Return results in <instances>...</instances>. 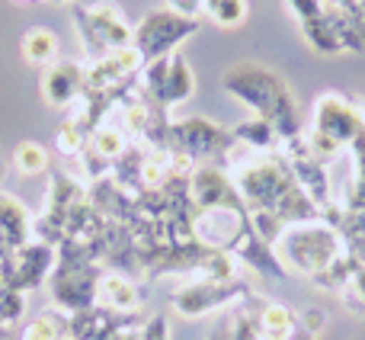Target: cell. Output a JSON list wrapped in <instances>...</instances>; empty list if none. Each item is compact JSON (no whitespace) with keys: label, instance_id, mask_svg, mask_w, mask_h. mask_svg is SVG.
<instances>
[{"label":"cell","instance_id":"obj_1","mask_svg":"<svg viewBox=\"0 0 365 340\" xmlns=\"http://www.w3.org/2000/svg\"><path fill=\"white\" fill-rule=\"evenodd\" d=\"M231 176L247 212H266L285 228L298 225V221L324 219V212L304 196L289 161L279 151H263L240 161Z\"/></svg>","mask_w":365,"mask_h":340},{"label":"cell","instance_id":"obj_2","mask_svg":"<svg viewBox=\"0 0 365 340\" xmlns=\"http://www.w3.org/2000/svg\"><path fill=\"white\" fill-rule=\"evenodd\" d=\"M221 90L231 94L237 103H244L257 119L269 122L276 129L279 141L292 145L302 139V109L292 94V87L285 84V77L279 71H272L269 64L259 61H237L221 74Z\"/></svg>","mask_w":365,"mask_h":340},{"label":"cell","instance_id":"obj_3","mask_svg":"<svg viewBox=\"0 0 365 340\" xmlns=\"http://www.w3.org/2000/svg\"><path fill=\"white\" fill-rule=\"evenodd\" d=\"M276 257L282 260L289 273H298V276H308L311 283H317L346 257V247H343L336 225H330L327 219H314L285 228L282 238L276 241Z\"/></svg>","mask_w":365,"mask_h":340},{"label":"cell","instance_id":"obj_4","mask_svg":"<svg viewBox=\"0 0 365 340\" xmlns=\"http://www.w3.org/2000/svg\"><path fill=\"white\" fill-rule=\"evenodd\" d=\"M365 129V103L346 96L340 90H327L314 100V119L304 132V148L314 161L330 164L336 154H343L353 139Z\"/></svg>","mask_w":365,"mask_h":340},{"label":"cell","instance_id":"obj_5","mask_svg":"<svg viewBox=\"0 0 365 340\" xmlns=\"http://www.w3.org/2000/svg\"><path fill=\"white\" fill-rule=\"evenodd\" d=\"M55 251H58V260L48 276L51 302L64 315H77V311L93 309L96 296H100V279L106 270L93 260L87 244H77V241L64 238Z\"/></svg>","mask_w":365,"mask_h":340},{"label":"cell","instance_id":"obj_6","mask_svg":"<svg viewBox=\"0 0 365 340\" xmlns=\"http://www.w3.org/2000/svg\"><path fill=\"white\" fill-rule=\"evenodd\" d=\"M74 16V29L81 39V49L87 61L106 58L119 49H132L135 45V26L125 19V13L113 4V0H96V4H77L71 10Z\"/></svg>","mask_w":365,"mask_h":340},{"label":"cell","instance_id":"obj_7","mask_svg":"<svg viewBox=\"0 0 365 340\" xmlns=\"http://www.w3.org/2000/svg\"><path fill=\"white\" fill-rule=\"evenodd\" d=\"M199 32V19L195 16H182V13L170 10H151L145 13L138 26H135V49H138L141 61H158V58H167L180 49L186 39H192Z\"/></svg>","mask_w":365,"mask_h":340},{"label":"cell","instance_id":"obj_8","mask_svg":"<svg viewBox=\"0 0 365 340\" xmlns=\"http://www.w3.org/2000/svg\"><path fill=\"white\" fill-rule=\"evenodd\" d=\"M240 141L234 139L231 129L205 119V116H189V119H173L170 126V151H180L192 158L195 164H208L225 154H231Z\"/></svg>","mask_w":365,"mask_h":340},{"label":"cell","instance_id":"obj_9","mask_svg":"<svg viewBox=\"0 0 365 340\" xmlns=\"http://www.w3.org/2000/svg\"><path fill=\"white\" fill-rule=\"evenodd\" d=\"M253 296V286L244 283L240 276L234 279H192V283L180 286L170 292V305L182 318H202L212 311L227 309L231 311L237 302Z\"/></svg>","mask_w":365,"mask_h":340},{"label":"cell","instance_id":"obj_10","mask_svg":"<svg viewBox=\"0 0 365 340\" xmlns=\"http://www.w3.org/2000/svg\"><path fill=\"white\" fill-rule=\"evenodd\" d=\"M83 199H87V183L64 174V170H51L48 193H45V209L36 215V221H32V238L58 247L64 238V221H68L71 209L81 206Z\"/></svg>","mask_w":365,"mask_h":340},{"label":"cell","instance_id":"obj_11","mask_svg":"<svg viewBox=\"0 0 365 340\" xmlns=\"http://www.w3.org/2000/svg\"><path fill=\"white\" fill-rule=\"evenodd\" d=\"M141 90H145L148 100H154L160 109L170 113L173 106L186 103L189 96L195 94V77L192 68H189L186 55L182 51H173L167 58H158V61H148L138 74Z\"/></svg>","mask_w":365,"mask_h":340},{"label":"cell","instance_id":"obj_12","mask_svg":"<svg viewBox=\"0 0 365 340\" xmlns=\"http://www.w3.org/2000/svg\"><path fill=\"white\" fill-rule=\"evenodd\" d=\"M55 260H58L55 247L32 238L29 244L16 247V251H10L4 257V264H0V283H6L29 296L32 289L48 283L51 270H55Z\"/></svg>","mask_w":365,"mask_h":340},{"label":"cell","instance_id":"obj_13","mask_svg":"<svg viewBox=\"0 0 365 340\" xmlns=\"http://www.w3.org/2000/svg\"><path fill=\"white\" fill-rule=\"evenodd\" d=\"M189 196L195 209H247L240 199L234 176L221 164H199L189 176Z\"/></svg>","mask_w":365,"mask_h":340},{"label":"cell","instance_id":"obj_14","mask_svg":"<svg viewBox=\"0 0 365 340\" xmlns=\"http://www.w3.org/2000/svg\"><path fill=\"white\" fill-rule=\"evenodd\" d=\"M145 61H141L138 49H119L106 58L83 64V94H103V90H115L122 84L135 81L141 74Z\"/></svg>","mask_w":365,"mask_h":340},{"label":"cell","instance_id":"obj_15","mask_svg":"<svg viewBox=\"0 0 365 340\" xmlns=\"http://www.w3.org/2000/svg\"><path fill=\"white\" fill-rule=\"evenodd\" d=\"M83 96V64L58 58L42 74V100L55 109H71Z\"/></svg>","mask_w":365,"mask_h":340},{"label":"cell","instance_id":"obj_16","mask_svg":"<svg viewBox=\"0 0 365 340\" xmlns=\"http://www.w3.org/2000/svg\"><path fill=\"white\" fill-rule=\"evenodd\" d=\"M231 257L237 260V264H247L253 273H259V276H266V279H289V270H285L282 260L276 257V247L266 244V241L253 231V225L247 228L237 238V244L231 247Z\"/></svg>","mask_w":365,"mask_h":340},{"label":"cell","instance_id":"obj_17","mask_svg":"<svg viewBox=\"0 0 365 340\" xmlns=\"http://www.w3.org/2000/svg\"><path fill=\"white\" fill-rule=\"evenodd\" d=\"M32 221L36 215L16 199L0 189V251H16L32 241Z\"/></svg>","mask_w":365,"mask_h":340},{"label":"cell","instance_id":"obj_18","mask_svg":"<svg viewBox=\"0 0 365 340\" xmlns=\"http://www.w3.org/2000/svg\"><path fill=\"white\" fill-rule=\"evenodd\" d=\"M141 289L138 279L122 276V273L106 270L100 279V296H96V305H106V309L115 311H141Z\"/></svg>","mask_w":365,"mask_h":340},{"label":"cell","instance_id":"obj_19","mask_svg":"<svg viewBox=\"0 0 365 340\" xmlns=\"http://www.w3.org/2000/svg\"><path fill=\"white\" fill-rule=\"evenodd\" d=\"M259 331H263V340H292L302 331V315L285 302L263 299L259 302Z\"/></svg>","mask_w":365,"mask_h":340},{"label":"cell","instance_id":"obj_20","mask_svg":"<svg viewBox=\"0 0 365 340\" xmlns=\"http://www.w3.org/2000/svg\"><path fill=\"white\" fill-rule=\"evenodd\" d=\"M19 51H23V58L29 64H36V68H48L51 61L61 58V42H58V36L51 29H45V26H32V29H26L23 39H19Z\"/></svg>","mask_w":365,"mask_h":340},{"label":"cell","instance_id":"obj_21","mask_svg":"<svg viewBox=\"0 0 365 340\" xmlns=\"http://www.w3.org/2000/svg\"><path fill=\"white\" fill-rule=\"evenodd\" d=\"M298 29H302V39L317 51V55H343V51H346L340 42V36H336L334 23H330V16H327V6H324L321 16L302 23Z\"/></svg>","mask_w":365,"mask_h":340},{"label":"cell","instance_id":"obj_22","mask_svg":"<svg viewBox=\"0 0 365 340\" xmlns=\"http://www.w3.org/2000/svg\"><path fill=\"white\" fill-rule=\"evenodd\" d=\"M128 145H132V139H128L125 129H122L119 122H113V119H106L100 129H93V132H90V139H87L90 151H96L100 158H106L109 164H113L115 158H122Z\"/></svg>","mask_w":365,"mask_h":340},{"label":"cell","instance_id":"obj_23","mask_svg":"<svg viewBox=\"0 0 365 340\" xmlns=\"http://www.w3.org/2000/svg\"><path fill=\"white\" fill-rule=\"evenodd\" d=\"M231 132H234V139H237L240 145L253 148V151H259V154H263V151H279V148H282V141H279L276 129H272L269 122L257 119V116H250V119L237 122Z\"/></svg>","mask_w":365,"mask_h":340},{"label":"cell","instance_id":"obj_24","mask_svg":"<svg viewBox=\"0 0 365 340\" xmlns=\"http://www.w3.org/2000/svg\"><path fill=\"white\" fill-rule=\"evenodd\" d=\"M346 151L353 158V183H349V193L340 206L349 212H365V129L356 135Z\"/></svg>","mask_w":365,"mask_h":340},{"label":"cell","instance_id":"obj_25","mask_svg":"<svg viewBox=\"0 0 365 340\" xmlns=\"http://www.w3.org/2000/svg\"><path fill=\"white\" fill-rule=\"evenodd\" d=\"M64 334H68V315L61 309H45L26 321L19 340H61Z\"/></svg>","mask_w":365,"mask_h":340},{"label":"cell","instance_id":"obj_26","mask_svg":"<svg viewBox=\"0 0 365 340\" xmlns=\"http://www.w3.org/2000/svg\"><path fill=\"white\" fill-rule=\"evenodd\" d=\"M199 13H205L221 29H237V26H244L250 6H247V0H199Z\"/></svg>","mask_w":365,"mask_h":340},{"label":"cell","instance_id":"obj_27","mask_svg":"<svg viewBox=\"0 0 365 340\" xmlns=\"http://www.w3.org/2000/svg\"><path fill=\"white\" fill-rule=\"evenodd\" d=\"M10 161H13V167H16V174L38 176V174H45V170H48L51 154L45 151V145H38V141H19V145L13 148Z\"/></svg>","mask_w":365,"mask_h":340},{"label":"cell","instance_id":"obj_28","mask_svg":"<svg viewBox=\"0 0 365 340\" xmlns=\"http://www.w3.org/2000/svg\"><path fill=\"white\" fill-rule=\"evenodd\" d=\"M87 139L90 135L77 126L71 116H64V122L58 126V135H55V148L64 154V158H77V154L87 148Z\"/></svg>","mask_w":365,"mask_h":340},{"label":"cell","instance_id":"obj_29","mask_svg":"<svg viewBox=\"0 0 365 340\" xmlns=\"http://www.w3.org/2000/svg\"><path fill=\"white\" fill-rule=\"evenodd\" d=\"M26 315V292L0 283V331H10Z\"/></svg>","mask_w":365,"mask_h":340},{"label":"cell","instance_id":"obj_30","mask_svg":"<svg viewBox=\"0 0 365 340\" xmlns=\"http://www.w3.org/2000/svg\"><path fill=\"white\" fill-rule=\"evenodd\" d=\"M141 340H170V321L164 315H148L145 324L138 328Z\"/></svg>","mask_w":365,"mask_h":340},{"label":"cell","instance_id":"obj_31","mask_svg":"<svg viewBox=\"0 0 365 340\" xmlns=\"http://www.w3.org/2000/svg\"><path fill=\"white\" fill-rule=\"evenodd\" d=\"M285 4H289L292 16L298 19V26L308 23V19H314V16H321V13H324V0H285Z\"/></svg>","mask_w":365,"mask_h":340},{"label":"cell","instance_id":"obj_32","mask_svg":"<svg viewBox=\"0 0 365 340\" xmlns=\"http://www.w3.org/2000/svg\"><path fill=\"white\" fill-rule=\"evenodd\" d=\"M302 328L311 331V334H321V331L327 328V315H324L321 309H304L302 311Z\"/></svg>","mask_w":365,"mask_h":340},{"label":"cell","instance_id":"obj_33","mask_svg":"<svg viewBox=\"0 0 365 340\" xmlns=\"http://www.w3.org/2000/svg\"><path fill=\"white\" fill-rule=\"evenodd\" d=\"M324 4L340 10V13H346V16H353L356 23H359V0H324Z\"/></svg>","mask_w":365,"mask_h":340},{"label":"cell","instance_id":"obj_34","mask_svg":"<svg viewBox=\"0 0 365 340\" xmlns=\"http://www.w3.org/2000/svg\"><path fill=\"white\" fill-rule=\"evenodd\" d=\"M170 4V10L182 13V16H195L199 13V0H167Z\"/></svg>","mask_w":365,"mask_h":340},{"label":"cell","instance_id":"obj_35","mask_svg":"<svg viewBox=\"0 0 365 340\" xmlns=\"http://www.w3.org/2000/svg\"><path fill=\"white\" fill-rule=\"evenodd\" d=\"M208 340H227V337H225V328L218 324V328H215L212 334H208ZM292 340H317V334H311V331H304V328H302Z\"/></svg>","mask_w":365,"mask_h":340},{"label":"cell","instance_id":"obj_36","mask_svg":"<svg viewBox=\"0 0 365 340\" xmlns=\"http://www.w3.org/2000/svg\"><path fill=\"white\" fill-rule=\"evenodd\" d=\"M138 328H141V324H138ZM138 328H122V331H113V334H106V337H100V340H141Z\"/></svg>","mask_w":365,"mask_h":340},{"label":"cell","instance_id":"obj_37","mask_svg":"<svg viewBox=\"0 0 365 340\" xmlns=\"http://www.w3.org/2000/svg\"><path fill=\"white\" fill-rule=\"evenodd\" d=\"M359 26H362V32H365V0H359Z\"/></svg>","mask_w":365,"mask_h":340},{"label":"cell","instance_id":"obj_38","mask_svg":"<svg viewBox=\"0 0 365 340\" xmlns=\"http://www.w3.org/2000/svg\"><path fill=\"white\" fill-rule=\"evenodd\" d=\"M19 4H48V0H19Z\"/></svg>","mask_w":365,"mask_h":340},{"label":"cell","instance_id":"obj_39","mask_svg":"<svg viewBox=\"0 0 365 340\" xmlns=\"http://www.w3.org/2000/svg\"><path fill=\"white\" fill-rule=\"evenodd\" d=\"M4 174H6V164H4V161H0V180H4Z\"/></svg>","mask_w":365,"mask_h":340},{"label":"cell","instance_id":"obj_40","mask_svg":"<svg viewBox=\"0 0 365 340\" xmlns=\"http://www.w3.org/2000/svg\"><path fill=\"white\" fill-rule=\"evenodd\" d=\"M6 337H10V331H0V340H6Z\"/></svg>","mask_w":365,"mask_h":340},{"label":"cell","instance_id":"obj_41","mask_svg":"<svg viewBox=\"0 0 365 340\" xmlns=\"http://www.w3.org/2000/svg\"><path fill=\"white\" fill-rule=\"evenodd\" d=\"M48 4H71V0H48Z\"/></svg>","mask_w":365,"mask_h":340},{"label":"cell","instance_id":"obj_42","mask_svg":"<svg viewBox=\"0 0 365 340\" xmlns=\"http://www.w3.org/2000/svg\"><path fill=\"white\" fill-rule=\"evenodd\" d=\"M4 257H6V251H0V264H4Z\"/></svg>","mask_w":365,"mask_h":340},{"label":"cell","instance_id":"obj_43","mask_svg":"<svg viewBox=\"0 0 365 340\" xmlns=\"http://www.w3.org/2000/svg\"><path fill=\"white\" fill-rule=\"evenodd\" d=\"M61 340H77V337H71V334H64V337H61Z\"/></svg>","mask_w":365,"mask_h":340}]
</instances>
